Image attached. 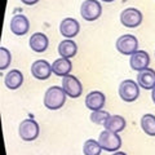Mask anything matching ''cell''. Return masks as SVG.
<instances>
[{
  "label": "cell",
  "instance_id": "cell-13",
  "mask_svg": "<svg viewBox=\"0 0 155 155\" xmlns=\"http://www.w3.org/2000/svg\"><path fill=\"white\" fill-rule=\"evenodd\" d=\"M106 102V97L102 92L100 91H93L88 93V96L85 97V106L91 111H97V110H102Z\"/></svg>",
  "mask_w": 155,
  "mask_h": 155
},
{
  "label": "cell",
  "instance_id": "cell-19",
  "mask_svg": "<svg viewBox=\"0 0 155 155\" xmlns=\"http://www.w3.org/2000/svg\"><path fill=\"white\" fill-rule=\"evenodd\" d=\"M125 119L120 115H110V118L106 120L105 123V129L111 130V132H115V133H120L122 130H124L125 128Z\"/></svg>",
  "mask_w": 155,
  "mask_h": 155
},
{
  "label": "cell",
  "instance_id": "cell-15",
  "mask_svg": "<svg viewBox=\"0 0 155 155\" xmlns=\"http://www.w3.org/2000/svg\"><path fill=\"white\" fill-rule=\"evenodd\" d=\"M137 83L140 88L143 89H153L155 87V70L153 69H145L142 71H138L137 74Z\"/></svg>",
  "mask_w": 155,
  "mask_h": 155
},
{
  "label": "cell",
  "instance_id": "cell-1",
  "mask_svg": "<svg viewBox=\"0 0 155 155\" xmlns=\"http://www.w3.org/2000/svg\"><path fill=\"white\" fill-rule=\"evenodd\" d=\"M66 93L64 88L58 85L49 87L44 94V106L49 110H58L66 102Z\"/></svg>",
  "mask_w": 155,
  "mask_h": 155
},
{
  "label": "cell",
  "instance_id": "cell-23",
  "mask_svg": "<svg viewBox=\"0 0 155 155\" xmlns=\"http://www.w3.org/2000/svg\"><path fill=\"white\" fill-rule=\"evenodd\" d=\"M12 61V56L7 48L2 47L0 48V70H5L8 69V66L11 65Z\"/></svg>",
  "mask_w": 155,
  "mask_h": 155
},
{
  "label": "cell",
  "instance_id": "cell-10",
  "mask_svg": "<svg viewBox=\"0 0 155 155\" xmlns=\"http://www.w3.org/2000/svg\"><path fill=\"white\" fill-rule=\"evenodd\" d=\"M30 30V22L28 18L23 14H16L11 19V31L16 36H23L26 35Z\"/></svg>",
  "mask_w": 155,
  "mask_h": 155
},
{
  "label": "cell",
  "instance_id": "cell-26",
  "mask_svg": "<svg viewBox=\"0 0 155 155\" xmlns=\"http://www.w3.org/2000/svg\"><path fill=\"white\" fill-rule=\"evenodd\" d=\"M113 155H127V154H125L124 151H115Z\"/></svg>",
  "mask_w": 155,
  "mask_h": 155
},
{
  "label": "cell",
  "instance_id": "cell-14",
  "mask_svg": "<svg viewBox=\"0 0 155 155\" xmlns=\"http://www.w3.org/2000/svg\"><path fill=\"white\" fill-rule=\"evenodd\" d=\"M28 44H30V48L34 52L43 53V52L47 51L48 45H49V40H48V36L45 35V34L35 32V34H32V35H31Z\"/></svg>",
  "mask_w": 155,
  "mask_h": 155
},
{
  "label": "cell",
  "instance_id": "cell-21",
  "mask_svg": "<svg viewBox=\"0 0 155 155\" xmlns=\"http://www.w3.org/2000/svg\"><path fill=\"white\" fill-rule=\"evenodd\" d=\"M101 151H102V147H101V145L98 143L97 140L89 138L83 145L84 155H101Z\"/></svg>",
  "mask_w": 155,
  "mask_h": 155
},
{
  "label": "cell",
  "instance_id": "cell-12",
  "mask_svg": "<svg viewBox=\"0 0 155 155\" xmlns=\"http://www.w3.org/2000/svg\"><path fill=\"white\" fill-rule=\"evenodd\" d=\"M80 31V25L75 18H65L62 19L60 23V32L62 36H65L66 39L75 38Z\"/></svg>",
  "mask_w": 155,
  "mask_h": 155
},
{
  "label": "cell",
  "instance_id": "cell-11",
  "mask_svg": "<svg viewBox=\"0 0 155 155\" xmlns=\"http://www.w3.org/2000/svg\"><path fill=\"white\" fill-rule=\"evenodd\" d=\"M150 65V56L146 51L134 52L129 58V66L134 71H142L147 69Z\"/></svg>",
  "mask_w": 155,
  "mask_h": 155
},
{
  "label": "cell",
  "instance_id": "cell-17",
  "mask_svg": "<svg viewBox=\"0 0 155 155\" xmlns=\"http://www.w3.org/2000/svg\"><path fill=\"white\" fill-rule=\"evenodd\" d=\"M23 83V74L19 70H11L4 78V84L8 89H18Z\"/></svg>",
  "mask_w": 155,
  "mask_h": 155
},
{
  "label": "cell",
  "instance_id": "cell-27",
  "mask_svg": "<svg viewBox=\"0 0 155 155\" xmlns=\"http://www.w3.org/2000/svg\"><path fill=\"white\" fill-rule=\"evenodd\" d=\"M101 2H104V3H113V2H115V0H101Z\"/></svg>",
  "mask_w": 155,
  "mask_h": 155
},
{
  "label": "cell",
  "instance_id": "cell-5",
  "mask_svg": "<svg viewBox=\"0 0 155 155\" xmlns=\"http://www.w3.org/2000/svg\"><path fill=\"white\" fill-rule=\"evenodd\" d=\"M18 133L23 141H34L38 138L39 133H40V128L36 120L34 119H25L23 122H21L18 127Z\"/></svg>",
  "mask_w": 155,
  "mask_h": 155
},
{
  "label": "cell",
  "instance_id": "cell-4",
  "mask_svg": "<svg viewBox=\"0 0 155 155\" xmlns=\"http://www.w3.org/2000/svg\"><path fill=\"white\" fill-rule=\"evenodd\" d=\"M102 14V5L98 0H85L80 7V16L85 21L92 22L98 19Z\"/></svg>",
  "mask_w": 155,
  "mask_h": 155
},
{
  "label": "cell",
  "instance_id": "cell-16",
  "mask_svg": "<svg viewBox=\"0 0 155 155\" xmlns=\"http://www.w3.org/2000/svg\"><path fill=\"white\" fill-rule=\"evenodd\" d=\"M58 53H60L61 57L64 58H72L76 56L78 53V45L74 40L71 39H65L62 40L60 44H58Z\"/></svg>",
  "mask_w": 155,
  "mask_h": 155
},
{
  "label": "cell",
  "instance_id": "cell-24",
  "mask_svg": "<svg viewBox=\"0 0 155 155\" xmlns=\"http://www.w3.org/2000/svg\"><path fill=\"white\" fill-rule=\"evenodd\" d=\"M21 2L25 4V5H35L39 0H21Z\"/></svg>",
  "mask_w": 155,
  "mask_h": 155
},
{
  "label": "cell",
  "instance_id": "cell-25",
  "mask_svg": "<svg viewBox=\"0 0 155 155\" xmlns=\"http://www.w3.org/2000/svg\"><path fill=\"white\" fill-rule=\"evenodd\" d=\"M151 98H153V102L155 104V87L151 89Z\"/></svg>",
  "mask_w": 155,
  "mask_h": 155
},
{
  "label": "cell",
  "instance_id": "cell-2",
  "mask_svg": "<svg viewBox=\"0 0 155 155\" xmlns=\"http://www.w3.org/2000/svg\"><path fill=\"white\" fill-rule=\"evenodd\" d=\"M98 143L101 145V147L105 151L115 153L122 147V138H120L119 133L105 129L98 136Z\"/></svg>",
  "mask_w": 155,
  "mask_h": 155
},
{
  "label": "cell",
  "instance_id": "cell-9",
  "mask_svg": "<svg viewBox=\"0 0 155 155\" xmlns=\"http://www.w3.org/2000/svg\"><path fill=\"white\" fill-rule=\"evenodd\" d=\"M53 72L52 65L45 60H36L31 65V74L38 80H47L51 78V74Z\"/></svg>",
  "mask_w": 155,
  "mask_h": 155
},
{
  "label": "cell",
  "instance_id": "cell-7",
  "mask_svg": "<svg viewBox=\"0 0 155 155\" xmlns=\"http://www.w3.org/2000/svg\"><path fill=\"white\" fill-rule=\"evenodd\" d=\"M62 88L70 98H78L83 93V85H81L80 80L70 74L64 76V79H62Z\"/></svg>",
  "mask_w": 155,
  "mask_h": 155
},
{
  "label": "cell",
  "instance_id": "cell-18",
  "mask_svg": "<svg viewBox=\"0 0 155 155\" xmlns=\"http://www.w3.org/2000/svg\"><path fill=\"white\" fill-rule=\"evenodd\" d=\"M52 70L57 76H66L72 70V64L69 58H58L52 64Z\"/></svg>",
  "mask_w": 155,
  "mask_h": 155
},
{
  "label": "cell",
  "instance_id": "cell-8",
  "mask_svg": "<svg viewBox=\"0 0 155 155\" xmlns=\"http://www.w3.org/2000/svg\"><path fill=\"white\" fill-rule=\"evenodd\" d=\"M120 22L124 27L134 28L142 23V13L137 8H127L120 13Z\"/></svg>",
  "mask_w": 155,
  "mask_h": 155
},
{
  "label": "cell",
  "instance_id": "cell-3",
  "mask_svg": "<svg viewBox=\"0 0 155 155\" xmlns=\"http://www.w3.org/2000/svg\"><path fill=\"white\" fill-rule=\"evenodd\" d=\"M118 92H119V97L124 102H134L140 97V85L137 81L127 79L119 84Z\"/></svg>",
  "mask_w": 155,
  "mask_h": 155
},
{
  "label": "cell",
  "instance_id": "cell-6",
  "mask_svg": "<svg viewBox=\"0 0 155 155\" xmlns=\"http://www.w3.org/2000/svg\"><path fill=\"white\" fill-rule=\"evenodd\" d=\"M116 49L119 53H122L124 56H132L134 52L138 51V40L137 38L130 35V34H125L118 38L116 40Z\"/></svg>",
  "mask_w": 155,
  "mask_h": 155
},
{
  "label": "cell",
  "instance_id": "cell-22",
  "mask_svg": "<svg viewBox=\"0 0 155 155\" xmlns=\"http://www.w3.org/2000/svg\"><path fill=\"white\" fill-rule=\"evenodd\" d=\"M109 118H110V114L105 110L92 111V114H91V120L94 124H98V125H105L106 120H107Z\"/></svg>",
  "mask_w": 155,
  "mask_h": 155
},
{
  "label": "cell",
  "instance_id": "cell-20",
  "mask_svg": "<svg viewBox=\"0 0 155 155\" xmlns=\"http://www.w3.org/2000/svg\"><path fill=\"white\" fill-rule=\"evenodd\" d=\"M141 128L147 136L155 137V115L145 114L141 118Z\"/></svg>",
  "mask_w": 155,
  "mask_h": 155
}]
</instances>
